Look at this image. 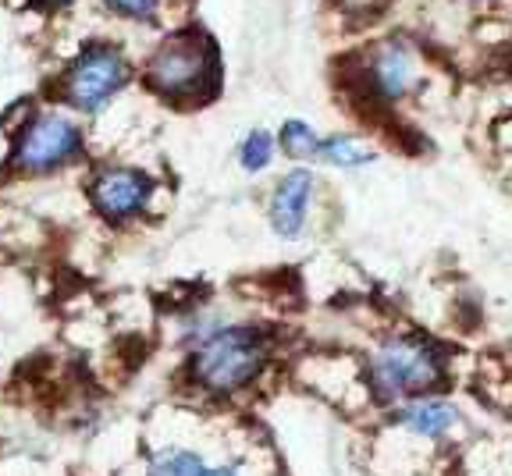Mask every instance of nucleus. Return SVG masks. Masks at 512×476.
Instances as JSON below:
<instances>
[{"instance_id": "nucleus-1", "label": "nucleus", "mask_w": 512, "mask_h": 476, "mask_svg": "<svg viewBox=\"0 0 512 476\" xmlns=\"http://www.w3.org/2000/svg\"><path fill=\"white\" fill-rule=\"evenodd\" d=\"M271 338L249 324H214L192 342L189 377L207 395H235L264 373Z\"/></svg>"}, {"instance_id": "nucleus-2", "label": "nucleus", "mask_w": 512, "mask_h": 476, "mask_svg": "<svg viewBox=\"0 0 512 476\" xmlns=\"http://www.w3.org/2000/svg\"><path fill=\"white\" fill-rule=\"evenodd\" d=\"M441 384H445V352L424 334H392L367 359V388L384 405L438 395Z\"/></svg>"}, {"instance_id": "nucleus-3", "label": "nucleus", "mask_w": 512, "mask_h": 476, "mask_svg": "<svg viewBox=\"0 0 512 476\" xmlns=\"http://www.w3.org/2000/svg\"><path fill=\"white\" fill-rule=\"evenodd\" d=\"M217 82V50L203 32H175L146 61V86L164 100H203Z\"/></svg>"}, {"instance_id": "nucleus-4", "label": "nucleus", "mask_w": 512, "mask_h": 476, "mask_svg": "<svg viewBox=\"0 0 512 476\" xmlns=\"http://www.w3.org/2000/svg\"><path fill=\"white\" fill-rule=\"evenodd\" d=\"M132 79V64L114 43H89L79 50L61 79L64 104L79 114H100L114 104V96Z\"/></svg>"}, {"instance_id": "nucleus-5", "label": "nucleus", "mask_w": 512, "mask_h": 476, "mask_svg": "<svg viewBox=\"0 0 512 476\" xmlns=\"http://www.w3.org/2000/svg\"><path fill=\"white\" fill-rule=\"evenodd\" d=\"M82 153V132L68 114L36 111L22 121L11 146V167L18 175H54Z\"/></svg>"}, {"instance_id": "nucleus-6", "label": "nucleus", "mask_w": 512, "mask_h": 476, "mask_svg": "<svg viewBox=\"0 0 512 476\" xmlns=\"http://www.w3.org/2000/svg\"><path fill=\"white\" fill-rule=\"evenodd\" d=\"M153 189H157V182H153L146 171L114 164L93 175V182H89V199H93V210L100 217H107V221H114V224H125L150 207Z\"/></svg>"}, {"instance_id": "nucleus-7", "label": "nucleus", "mask_w": 512, "mask_h": 476, "mask_svg": "<svg viewBox=\"0 0 512 476\" xmlns=\"http://www.w3.org/2000/svg\"><path fill=\"white\" fill-rule=\"evenodd\" d=\"M416 86V57L406 43L388 40L367 61V89L381 104H399Z\"/></svg>"}, {"instance_id": "nucleus-8", "label": "nucleus", "mask_w": 512, "mask_h": 476, "mask_svg": "<svg viewBox=\"0 0 512 476\" xmlns=\"http://www.w3.org/2000/svg\"><path fill=\"white\" fill-rule=\"evenodd\" d=\"M459 420H463V413L441 395L413 398V402H402L392 409L395 427H399L402 434L416 437V441H427V445L448 441V437L456 434Z\"/></svg>"}, {"instance_id": "nucleus-9", "label": "nucleus", "mask_w": 512, "mask_h": 476, "mask_svg": "<svg viewBox=\"0 0 512 476\" xmlns=\"http://www.w3.org/2000/svg\"><path fill=\"white\" fill-rule=\"evenodd\" d=\"M310 199H313V175L306 167L288 171L271 192V207H267V221H271L278 238H299L310 217Z\"/></svg>"}, {"instance_id": "nucleus-10", "label": "nucleus", "mask_w": 512, "mask_h": 476, "mask_svg": "<svg viewBox=\"0 0 512 476\" xmlns=\"http://www.w3.org/2000/svg\"><path fill=\"white\" fill-rule=\"evenodd\" d=\"M317 160L320 164L342 167V171H352V167L374 164L377 153H374V146H367L363 139H356V135H328V139H320Z\"/></svg>"}, {"instance_id": "nucleus-11", "label": "nucleus", "mask_w": 512, "mask_h": 476, "mask_svg": "<svg viewBox=\"0 0 512 476\" xmlns=\"http://www.w3.org/2000/svg\"><path fill=\"white\" fill-rule=\"evenodd\" d=\"M210 469L214 466H210L196 448L168 445L150 459L146 476H210Z\"/></svg>"}, {"instance_id": "nucleus-12", "label": "nucleus", "mask_w": 512, "mask_h": 476, "mask_svg": "<svg viewBox=\"0 0 512 476\" xmlns=\"http://www.w3.org/2000/svg\"><path fill=\"white\" fill-rule=\"evenodd\" d=\"M278 146L285 150V157H292V160H317L320 135L313 132V125H306V121L288 118L278 132Z\"/></svg>"}, {"instance_id": "nucleus-13", "label": "nucleus", "mask_w": 512, "mask_h": 476, "mask_svg": "<svg viewBox=\"0 0 512 476\" xmlns=\"http://www.w3.org/2000/svg\"><path fill=\"white\" fill-rule=\"evenodd\" d=\"M274 150H278V143H274V135L264 132V128H253V132L246 135L239 143V164L242 171H249V175H260V171H267L274 160Z\"/></svg>"}, {"instance_id": "nucleus-14", "label": "nucleus", "mask_w": 512, "mask_h": 476, "mask_svg": "<svg viewBox=\"0 0 512 476\" xmlns=\"http://www.w3.org/2000/svg\"><path fill=\"white\" fill-rule=\"evenodd\" d=\"M104 8L125 22H153L164 8V0H104Z\"/></svg>"}, {"instance_id": "nucleus-15", "label": "nucleus", "mask_w": 512, "mask_h": 476, "mask_svg": "<svg viewBox=\"0 0 512 476\" xmlns=\"http://www.w3.org/2000/svg\"><path fill=\"white\" fill-rule=\"evenodd\" d=\"M210 476H242V469L239 466H214Z\"/></svg>"}, {"instance_id": "nucleus-16", "label": "nucleus", "mask_w": 512, "mask_h": 476, "mask_svg": "<svg viewBox=\"0 0 512 476\" xmlns=\"http://www.w3.org/2000/svg\"><path fill=\"white\" fill-rule=\"evenodd\" d=\"M54 4H64V0H54Z\"/></svg>"}]
</instances>
